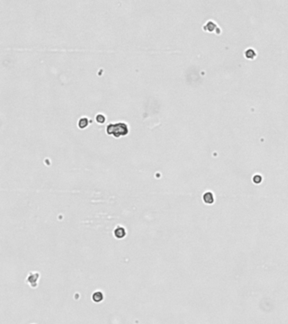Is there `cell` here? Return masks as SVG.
Returning a JSON list of instances; mask_svg holds the SVG:
<instances>
[{
	"instance_id": "6",
	"label": "cell",
	"mask_w": 288,
	"mask_h": 324,
	"mask_svg": "<svg viewBox=\"0 0 288 324\" xmlns=\"http://www.w3.org/2000/svg\"><path fill=\"white\" fill-rule=\"evenodd\" d=\"M89 125V119L85 117H83V118H80L79 121H78V127L80 128V129H85V128H87V126Z\"/></svg>"
},
{
	"instance_id": "8",
	"label": "cell",
	"mask_w": 288,
	"mask_h": 324,
	"mask_svg": "<svg viewBox=\"0 0 288 324\" xmlns=\"http://www.w3.org/2000/svg\"><path fill=\"white\" fill-rule=\"evenodd\" d=\"M254 56H255V52L253 50H252V49H249V50H247V52H246V57H247V58H252Z\"/></svg>"
},
{
	"instance_id": "7",
	"label": "cell",
	"mask_w": 288,
	"mask_h": 324,
	"mask_svg": "<svg viewBox=\"0 0 288 324\" xmlns=\"http://www.w3.org/2000/svg\"><path fill=\"white\" fill-rule=\"evenodd\" d=\"M95 120H96V122L98 124H103L105 122H106V117H105V115H104V114H102V113H98V114L96 116Z\"/></svg>"
},
{
	"instance_id": "4",
	"label": "cell",
	"mask_w": 288,
	"mask_h": 324,
	"mask_svg": "<svg viewBox=\"0 0 288 324\" xmlns=\"http://www.w3.org/2000/svg\"><path fill=\"white\" fill-rule=\"evenodd\" d=\"M91 299L96 303H100L104 300V294L101 290H96L91 295Z\"/></svg>"
},
{
	"instance_id": "1",
	"label": "cell",
	"mask_w": 288,
	"mask_h": 324,
	"mask_svg": "<svg viewBox=\"0 0 288 324\" xmlns=\"http://www.w3.org/2000/svg\"><path fill=\"white\" fill-rule=\"evenodd\" d=\"M106 133L107 135L112 136L116 139L128 135L130 133L129 125L124 122L111 123L106 127Z\"/></svg>"
},
{
	"instance_id": "2",
	"label": "cell",
	"mask_w": 288,
	"mask_h": 324,
	"mask_svg": "<svg viewBox=\"0 0 288 324\" xmlns=\"http://www.w3.org/2000/svg\"><path fill=\"white\" fill-rule=\"evenodd\" d=\"M41 278V273L37 271H30L25 279V283L30 285L32 289H35L38 286V282Z\"/></svg>"
},
{
	"instance_id": "3",
	"label": "cell",
	"mask_w": 288,
	"mask_h": 324,
	"mask_svg": "<svg viewBox=\"0 0 288 324\" xmlns=\"http://www.w3.org/2000/svg\"><path fill=\"white\" fill-rule=\"evenodd\" d=\"M113 236L118 240H122L125 238V236H127V230L125 227L120 224L117 225L113 230Z\"/></svg>"
},
{
	"instance_id": "5",
	"label": "cell",
	"mask_w": 288,
	"mask_h": 324,
	"mask_svg": "<svg viewBox=\"0 0 288 324\" xmlns=\"http://www.w3.org/2000/svg\"><path fill=\"white\" fill-rule=\"evenodd\" d=\"M203 200L207 204H211L214 202V195L211 192H207L203 195Z\"/></svg>"
}]
</instances>
